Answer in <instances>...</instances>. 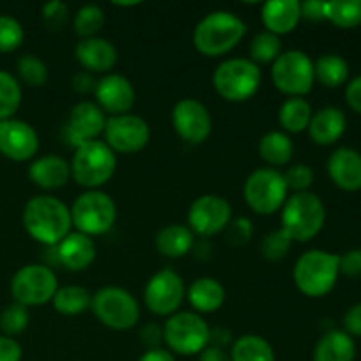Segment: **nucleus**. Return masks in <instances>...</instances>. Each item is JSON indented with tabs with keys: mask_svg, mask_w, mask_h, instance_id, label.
Instances as JSON below:
<instances>
[{
	"mask_svg": "<svg viewBox=\"0 0 361 361\" xmlns=\"http://www.w3.org/2000/svg\"><path fill=\"white\" fill-rule=\"evenodd\" d=\"M23 228L35 242L56 247L73 228L71 208L49 194L34 196L23 208Z\"/></svg>",
	"mask_w": 361,
	"mask_h": 361,
	"instance_id": "1",
	"label": "nucleus"
},
{
	"mask_svg": "<svg viewBox=\"0 0 361 361\" xmlns=\"http://www.w3.org/2000/svg\"><path fill=\"white\" fill-rule=\"evenodd\" d=\"M247 34V25L229 11H214L196 25L192 44L204 56H222L233 51Z\"/></svg>",
	"mask_w": 361,
	"mask_h": 361,
	"instance_id": "2",
	"label": "nucleus"
},
{
	"mask_svg": "<svg viewBox=\"0 0 361 361\" xmlns=\"http://www.w3.org/2000/svg\"><path fill=\"white\" fill-rule=\"evenodd\" d=\"M338 254L323 249H310L296 259L293 281L302 295L323 298L334 291L338 281Z\"/></svg>",
	"mask_w": 361,
	"mask_h": 361,
	"instance_id": "3",
	"label": "nucleus"
},
{
	"mask_svg": "<svg viewBox=\"0 0 361 361\" xmlns=\"http://www.w3.org/2000/svg\"><path fill=\"white\" fill-rule=\"evenodd\" d=\"M326 222V208L314 192L291 194L281 214V224L293 242H309L316 238Z\"/></svg>",
	"mask_w": 361,
	"mask_h": 361,
	"instance_id": "4",
	"label": "nucleus"
},
{
	"mask_svg": "<svg viewBox=\"0 0 361 361\" xmlns=\"http://www.w3.org/2000/svg\"><path fill=\"white\" fill-rule=\"evenodd\" d=\"M71 178L87 190H97L113 178L116 155L104 141H88L74 150L71 159Z\"/></svg>",
	"mask_w": 361,
	"mask_h": 361,
	"instance_id": "5",
	"label": "nucleus"
},
{
	"mask_svg": "<svg viewBox=\"0 0 361 361\" xmlns=\"http://www.w3.org/2000/svg\"><path fill=\"white\" fill-rule=\"evenodd\" d=\"M261 80V67L250 59H228L215 67L212 83L224 101L245 102L257 94Z\"/></svg>",
	"mask_w": 361,
	"mask_h": 361,
	"instance_id": "6",
	"label": "nucleus"
},
{
	"mask_svg": "<svg viewBox=\"0 0 361 361\" xmlns=\"http://www.w3.org/2000/svg\"><path fill=\"white\" fill-rule=\"evenodd\" d=\"M92 314L102 326L115 331L133 330L140 321L137 300L127 289L104 286L92 295Z\"/></svg>",
	"mask_w": 361,
	"mask_h": 361,
	"instance_id": "7",
	"label": "nucleus"
},
{
	"mask_svg": "<svg viewBox=\"0 0 361 361\" xmlns=\"http://www.w3.org/2000/svg\"><path fill=\"white\" fill-rule=\"evenodd\" d=\"M289 189L284 173L275 168H257L247 176L243 183V200L247 207L257 215H274L282 210Z\"/></svg>",
	"mask_w": 361,
	"mask_h": 361,
	"instance_id": "8",
	"label": "nucleus"
},
{
	"mask_svg": "<svg viewBox=\"0 0 361 361\" xmlns=\"http://www.w3.org/2000/svg\"><path fill=\"white\" fill-rule=\"evenodd\" d=\"M71 221L81 235L90 238L106 235L115 226L116 204L104 190H85L71 207Z\"/></svg>",
	"mask_w": 361,
	"mask_h": 361,
	"instance_id": "9",
	"label": "nucleus"
},
{
	"mask_svg": "<svg viewBox=\"0 0 361 361\" xmlns=\"http://www.w3.org/2000/svg\"><path fill=\"white\" fill-rule=\"evenodd\" d=\"M162 330L168 351L178 356L200 355L210 342V326L196 312L178 310L168 317Z\"/></svg>",
	"mask_w": 361,
	"mask_h": 361,
	"instance_id": "10",
	"label": "nucleus"
},
{
	"mask_svg": "<svg viewBox=\"0 0 361 361\" xmlns=\"http://www.w3.org/2000/svg\"><path fill=\"white\" fill-rule=\"evenodd\" d=\"M271 83L289 97H303L314 87V60L302 49H289L281 53L271 63Z\"/></svg>",
	"mask_w": 361,
	"mask_h": 361,
	"instance_id": "11",
	"label": "nucleus"
},
{
	"mask_svg": "<svg viewBox=\"0 0 361 361\" xmlns=\"http://www.w3.org/2000/svg\"><path fill=\"white\" fill-rule=\"evenodd\" d=\"M59 291V279L46 264H25L11 281V295L23 307H39L51 302Z\"/></svg>",
	"mask_w": 361,
	"mask_h": 361,
	"instance_id": "12",
	"label": "nucleus"
},
{
	"mask_svg": "<svg viewBox=\"0 0 361 361\" xmlns=\"http://www.w3.org/2000/svg\"><path fill=\"white\" fill-rule=\"evenodd\" d=\"M150 126L147 120L137 115H115L108 116L104 127V143L115 154H137L150 141Z\"/></svg>",
	"mask_w": 361,
	"mask_h": 361,
	"instance_id": "13",
	"label": "nucleus"
},
{
	"mask_svg": "<svg viewBox=\"0 0 361 361\" xmlns=\"http://www.w3.org/2000/svg\"><path fill=\"white\" fill-rule=\"evenodd\" d=\"M185 298L183 279L171 268L152 275L145 286V305L155 316L169 317L176 314Z\"/></svg>",
	"mask_w": 361,
	"mask_h": 361,
	"instance_id": "14",
	"label": "nucleus"
},
{
	"mask_svg": "<svg viewBox=\"0 0 361 361\" xmlns=\"http://www.w3.org/2000/svg\"><path fill=\"white\" fill-rule=\"evenodd\" d=\"M233 219V208L226 197L217 194H204L192 201L187 214V226L194 235L203 238L224 233Z\"/></svg>",
	"mask_w": 361,
	"mask_h": 361,
	"instance_id": "15",
	"label": "nucleus"
},
{
	"mask_svg": "<svg viewBox=\"0 0 361 361\" xmlns=\"http://www.w3.org/2000/svg\"><path fill=\"white\" fill-rule=\"evenodd\" d=\"M171 123L176 136L189 145H201L212 134V115L197 99H182L175 104Z\"/></svg>",
	"mask_w": 361,
	"mask_h": 361,
	"instance_id": "16",
	"label": "nucleus"
},
{
	"mask_svg": "<svg viewBox=\"0 0 361 361\" xmlns=\"http://www.w3.org/2000/svg\"><path fill=\"white\" fill-rule=\"evenodd\" d=\"M106 113L92 101H81L71 109L69 120L63 127V140L66 145L76 150L83 143L95 141L106 127Z\"/></svg>",
	"mask_w": 361,
	"mask_h": 361,
	"instance_id": "17",
	"label": "nucleus"
},
{
	"mask_svg": "<svg viewBox=\"0 0 361 361\" xmlns=\"http://www.w3.org/2000/svg\"><path fill=\"white\" fill-rule=\"evenodd\" d=\"M39 152V136L30 123L18 118L0 122V154L14 162L32 161Z\"/></svg>",
	"mask_w": 361,
	"mask_h": 361,
	"instance_id": "18",
	"label": "nucleus"
},
{
	"mask_svg": "<svg viewBox=\"0 0 361 361\" xmlns=\"http://www.w3.org/2000/svg\"><path fill=\"white\" fill-rule=\"evenodd\" d=\"M95 104L109 116L127 115L136 104V90L133 83L122 74L109 73L97 80L95 87Z\"/></svg>",
	"mask_w": 361,
	"mask_h": 361,
	"instance_id": "19",
	"label": "nucleus"
},
{
	"mask_svg": "<svg viewBox=\"0 0 361 361\" xmlns=\"http://www.w3.org/2000/svg\"><path fill=\"white\" fill-rule=\"evenodd\" d=\"M74 56L87 73L108 74L116 66L118 51L111 41L95 35V37L80 39L74 48Z\"/></svg>",
	"mask_w": 361,
	"mask_h": 361,
	"instance_id": "20",
	"label": "nucleus"
},
{
	"mask_svg": "<svg viewBox=\"0 0 361 361\" xmlns=\"http://www.w3.org/2000/svg\"><path fill=\"white\" fill-rule=\"evenodd\" d=\"M328 175L335 187L345 192L361 190V154L355 148L341 147L328 157Z\"/></svg>",
	"mask_w": 361,
	"mask_h": 361,
	"instance_id": "21",
	"label": "nucleus"
},
{
	"mask_svg": "<svg viewBox=\"0 0 361 361\" xmlns=\"http://www.w3.org/2000/svg\"><path fill=\"white\" fill-rule=\"evenodd\" d=\"M56 263L69 271H83L90 267L97 256V249L90 236L74 231L69 233L56 247Z\"/></svg>",
	"mask_w": 361,
	"mask_h": 361,
	"instance_id": "22",
	"label": "nucleus"
},
{
	"mask_svg": "<svg viewBox=\"0 0 361 361\" xmlns=\"http://www.w3.org/2000/svg\"><path fill=\"white\" fill-rule=\"evenodd\" d=\"M28 178L44 190H59L71 180V164L60 155H42L34 159L28 168Z\"/></svg>",
	"mask_w": 361,
	"mask_h": 361,
	"instance_id": "23",
	"label": "nucleus"
},
{
	"mask_svg": "<svg viewBox=\"0 0 361 361\" xmlns=\"http://www.w3.org/2000/svg\"><path fill=\"white\" fill-rule=\"evenodd\" d=\"M345 129H348L345 113L335 106H326V108H321L319 111L312 113L307 130L314 143L319 147H330L344 136Z\"/></svg>",
	"mask_w": 361,
	"mask_h": 361,
	"instance_id": "24",
	"label": "nucleus"
},
{
	"mask_svg": "<svg viewBox=\"0 0 361 361\" xmlns=\"http://www.w3.org/2000/svg\"><path fill=\"white\" fill-rule=\"evenodd\" d=\"M302 20L298 0H270L261 7V21L267 32L275 35L291 34Z\"/></svg>",
	"mask_w": 361,
	"mask_h": 361,
	"instance_id": "25",
	"label": "nucleus"
},
{
	"mask_svg": "<svg viewBox=\"0 0 361 361\" xmlns=\"http://www.w3.org/2000/svg\"><path fill=\"white\" fill-rule=\"evenodd\" d=\"M185 296L196 314H214L224 305L226 289L217 279L201 277L190 284Z\"/></svg>",
	"mask_w": 361,
	"mask_h": 361,
	"instance_id": "26",
	"label": "nucleus"
},
{
	"mask_svg": "<svg viewBox=\"0 0 361 361\" xmlns=\"http://www.w3.org/2000/svg\"><path fill=\"white\" fill-rule=\"evenodd\" d=\"M356 344L344 330H330L317 341L314 348V361H355Z\"/></svg>",
	"mask_w": 361,
	"mask_h": 361,
	"instance_id": "27",
	"label": "nucleus"
},
{
	"mask_svg": "<svg viewBox=\"0 0 361 361\" xmlns=\"http://www.w3.org/2000/svg\"><path fill=\"white\" fill-rule=\"evenodd\" d=\"M194 233L189 226L169 224L162 228L155 236V247L159 254L168 259H180L187 256L194 247Z\"/></svg>",
	"mask_w": 361,
	"mask_h": 361,
	"instance_id": "28",
	"label": "nucleus"
},
{
	"mask_svg": "<svg viewBox=\"0 0 361 361\" xmlns=\"http://www.w3.org/2000/svg\"><path fill=\"white\" fill-rule=\"evenodd\" d=\"M259 157L268 164V168H281L288 166L295 155V145L289 134L284 130H270L264 136H261L257 145Z\"/></svg>",
	"mask_w": 361,
	"mask_h": 361,
	"instance_id": "29",
	"label": "nucleus"
},
{
	"mask_svg": "<svg viewBox=\"0 0 361 361\" xmlns=\"http://www.w3.org/2000/svg\"><path fill=\"white\" fill-rule=\"evenodd\" d=\"M277 118L286 134H300L309 129L312 106L303 97H289L279 108Z\"/></svg>",
	"mask_w": 361,
	"mask_h": 361,
	"instance_id": "30",
	"label": "nucleus"
},
{
	"mask_svg": "<svg viewBox=\"0 0 361 361\" xmlns=\"http://www.w3.org/2000/svg\"><path fill=\"white\" fill-rule=\"evenodd\" d=\"M314 76L326 88H338L345 85L349 78V63L344 56L337 53L321 55L314 62Z\"/></svg>",
	"mask_w": 361,
	"mask_h": 361,
	"instance_id": "31",
	"label": "nucleus"
},
{
	"mask_svg": "<svg viewBox=\"0 0 361 361\" xmlns=\"http://www.w3.org/2000/svg\"><path fill=\"white\" fill-rule=\"evenodd\" d=\"M229 358L231 361H275V353L267 338L247 334L233 342Z\"/></svg>",
	"mask_w": 361,
	"mask_h": 361,
	"instance_id": "32",
	"label": "nucleus"
},
{
	"mask_svg": "<svg viewBox=\"0 0 361 361\" xmlns=\"http://www.w3.org/2000/svg\"><path fill=\"white\" fill-rule=\"evenodd\" d=\"M51 302L60 316H80L90 310L92 293L81 286H63V288H59Z\"/></svg>",
	"mask_w": 361,
	"mask_h": 361,
	"instance_id": "33",
	"label": "nucleus"
},
{
	"mask_svg": "<svg viewBox=\"0 0 361 361\" xmlns=\"http://www.w3.org/2000/svg\"><path fill=\"white\" fill-rule=\"evenodd\" d=\"M324 18L342 30L361 25V0H334L324 4Z\"/></svg>",
	"mask_w": 361,
	"mask_h": 361,
	"instance_id": "34",
	"label": "nucleus"
},
{
	"mask_svg": "<svg viewBox=\"0 0 361 361\" xmlns=\"http://www.w3.org/2000/svg\"><path fill=\"white\" fill-rule=\"evenodd\" d=\"M106 23V14L104 11L101 9L95 4H87V6L80 7L78 13L74 14L73 27L74 32L80 39H88L95 37L99 32L102 30Z\"/></svg>",
	"mask_w": 361,
	"mask_h": 361,
	"instance_id": "35",
	"label": "nucleus"
},
{
	"mask_svg": "<svg viewBox=\"0 0 361 361\" xmlns=\"http://www.w3.org/2000/svg\"><path fill=\"white\" fill-rule=\"evenodd\" d=\"M21 106V85L7 71H0V122L13 118Z\"/></svg>",
	"mask_w": 361,
	"mask_h": 361,
	"instance_id": "36",
	"label": "nucleus"
},
{
	"mask_svg": "<svg viewBox=\"0 0 361 361\" xmlns=\"http://www.w3.org/2000/svg\"><path fill=\"white\" fill-rule=\"evenodd\" d=\"M282 53V42L281 37L270 32H259L250 41V60L256 66H263V63H274L275 60L281 56Z\"/></svg>",
	"mask_w": 361,
	"mask_h": 361,
	"instance_id": "37",
	"label": "nucleus"
},
{
	"mask_svg": "<svg viewBox=\"0 0 361 361\" xmlns=\"http://www.w3.org/2000/svg\"><path fill=\"white\" fill-rule=\"evenodd\" d=\"M16 71L20 80L23 81L27 87L39 88V87H44V85L48 83V78H49L48 67H46V63L42 62L39 56L23 55L16 62Z\"/></svg>",
	"mask_w": 361,
	"mask_h": 361,
	"instance_id": "38",
	"label": "nucleus"
},
{
	"mask_svg": "<svg viewBox=\"0 0 361 361\" xmlns=\"http://www.w3.org/2000/svg\"><path fill=\"white\" fill-rule=\"evenodd\" d=\"M28 321H30V314H28L27 307L14 302L7 305L0 314V330L4 331L6 337H14L27 330Z\"/></svg>",
	"mask_w": 361,
	"mask_h": 361,
	"instance_id": "39",
	"label": "nucleus"
},
{
	"mask_svg": "<svg viewBox=\"0 0 361 361\" xmlns=\"http://www.w3.org/2000/svg\"><path fill=\"white\" fill-rule=\"evenodd\" d=\"M293 245V240L289 238L288 233L284 229H275V231L268 233L263 240H261V254H263L264 259L271 261V263H277L282 261L289 254Z\"/></svg>",
	"mask_w": 361,
	"mask_h": 361,
	"instance_id": "40",
	"label": "nucleus"
},
{
	"mask_svg": "<svg viewBox=\"0 0 361 361\" xmlns=\"http://www.w3.org/2000/svg\"><path fill=\"white\" fill-rule=\"evenodd\" d=\"M25 30L16 18L0 14V53H11L21 46Z\"/></svg>",
	"mask_w": 361,
	"mask_h": 361,
	"instance_id": "41",
	"label": "nucleus"
},
{
	"mask_svg": "<svg viewBox=\"0 0 361 361\" xmlns=\"http://www.w3.org/2000/svg\"><path fill=\"white\" fill-rule=\"evenodd\" d=\"M41 16L46 30L51 32V34H59L69 21V7L62 0H51V2L42 6Z\"/></svg>",
	"mask_w": 361,
	"mask_h": 361,
	"instance_id": "42",
	"label": "nucleus"
},
{
	"mask_svg": "<svg viewBox=\"0 0 361 361\" xmlns=\"http://www.w3.org/2000/svg\"><path fill=\"white\" fill-rule=\"evenodd\" d=\"M314 178H316V175H314V169L309 164H293L284 173L286 185H288L289 192L293 194L309 192Z\"/></svg>",
	"mask_w": 361,
	"mask_h": 361,
	"instance_id": "43",
	"label": "nucleus"
},
{
	"mask_svg": "<svg viewBox=\"0 0 361 361\" xmlns=\"http://www.w3.org/2000/svg\"><path fill=\"white\" fill-rule=\"evenodd\" d=\"M226 240L231 245H245L250 238H252V222L247 217H236L231 219L228 228L224 229Z\"/></svg>",
	"mask_w": 361,
	"mask_h": 361,
	"instance_id": "44",
	"label": "nucleus"
},
{
	"mask_svg": "<svg viewBox=\"0 0 361 361\" xmlns=\"http://www.w3.org/2000/svg\"><path fill=\"white\" fill-rule=\"evenodd\" d=\"M338 270L349 279H361V249H351L338 256Z\"/></svg>",
	"mask_w": 361,
	"mask_h": 361,
	"instance_id": "45",
	"label": "nucleus"
},
{
	"mask_svg": "<svg viewBox=\"0 0 361 361\" xmlns=\"http://www.w3.org/2000/svg\"><path fill=\"white\" fill-rule=\"evenodd\" d=\"M141 344L148 349H161V344L164 342V330L157 323H147L140 330Z\"/></svg>",
	"mask_w": 361,
	"mask_h": 361,
	"instance_id": "46",
	"label": "nucleus"
},
{
	"mask_svg": "<svg viewBox=\"0 0 361 361\" xmlns=\"http://www.w3.org/2000/svg\"><path fill=\"white\" fill-rule=\"evenodd\" d=\"M23 349L13 337L0 335V361H21Z\"/></svg>",
	"mask_w": 361,
	"mask_h": 361,
	"instance_id": "47",
	"label": "nucleus"
},
{
	"mask_svg": "<svg viewBox=\"0 0 361 361\" xmlns=\"http://www.w3.org/2000/svg\"><path fill=\"white\" fill-rule=\"evenodd\" d=\"M95 87H97V80L92 73H87V71H80L73 76V88L74 92L81 95H90L95 92Z\"/></svg>",
	"mask_w": 361,
	"mask_h": 361,
	"instance_id": "48",
	"label": "nucleus"
},
{
	"mask_svg": "<svg viewBox=\"0 0 361 361\" xmlns=\"http://www.w3.org/2000/svg\"><path fill=\"white\" fill-rule=\"evenodd\" d=\"M344 331L351 337L361 338V303H356L345 312L344 316Z\"/></svg>",
	"mask_w": 361,
	"mask_h": 361,
	"instance_id": "49",
	"label": "nucleus"
},
{
	"mask_svg": "<svg viewBox=\"0 0 361 361\" xmlns=\"http://www.w3.org/2000/svg\"><path fill=\"white\" fill-rule=\"evenodd\" d=\"M324 4L326 2H319V0L300 2V9H302V20L312 21V23L326 20V18H324Z\"/></svg>",
	"mask_w": 361,
	"mask_h": 361,
	"instance_id": "50",
	"label": "nucleus"
},
{
	"mask_svg": "<svg viewBox=\"0 0 361 361\" xmlns=\"http://www.w3.org/2000/svg\"><path fill=\"white\" fill-rule=\"evenodd\" d=\"M345 101L355 113L361 115V76L353 78L345 87Z\"/></svg>",
	"mask_w": 361,
	"mask_h": 361,
	"instance_id": "51",
	"label": "nucleus"
},
{
	"mask_svg": "<svg viewBox=\"0 0 361 361\" xmlns=\"http://www.w3.org/2000/svg\"><path fill=\"white\" fill-rule=\"evenodd\" d=\"M233 335L228 328H217V330H210V342L208 345H214V348L226 349V345L233 344Z\"/></svg>",
	"mask_w": 361,
	"mask_h": 361,
	"instance_id": "52",
	"label": "nucleus"
},
{
	"mask_svg": "<svg viewBox=\"0 0 361 361\" xmlns=\"http://www.w3.org/2000/svg\"><path fill=\"white\" fill-rule=\"evenodd\" d=\"M200 361H231V358H229V353L226 349L207 345L200 353Z\"/></svg>",
	"mask_w": 361,
	"mask_h": 361,
	"instance_id": "53",
	"label": "nucleus"
},
{
	"mask_svg": "<svg viewBox=\"0 0 361 361\" xmlns=\"http://www.w3.org/2000/svg\"><path fill=\"white\" fill-rule=\"evenodd\" d=\"M137 361H176L175 355L169 353L168 349H148Z\"/></svg>",
	"mask_w": 361,
	"mask_h": 361,
	"instance_id": "54",
	"label": "nucleus"
},
{
	"mask_svg": "<svg viewBox=\"0 0 361 361\" xmlns=\"http://www.w3.org/2000/svg\"><path fill=\"white\" fill-rule=\"evenodd\" d=\"M113 4L118 7H134V6H137L140 2H113Z\"/></svg>",
	"mask_w": 361,
	"mask_h": 361,
	"instance_id": "55",
	"label": "nucleus"
}]
</instances>
